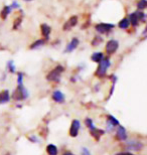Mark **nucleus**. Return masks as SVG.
<instances>
[{
    "instance_id": "obj_1",
    "label": "nucleus",
    "mask_w": 147,
    "mask_h": 155,
    "mask_svg": "<svg viewBox=\"0 0 147 155\" xmlns=\"http://www.w3.org/2000/svg\"><path fill=\"white\" fill-rule=\"evenodd\" d=\"M110 67H111L110 60H109L108 58H104L99 63V66L97 68V71H96V76H98L99 78H104Z\"/></svg>"
},
{
    "instance_id": "obj_2",
    "label": "nucleus",
    "mask_w": 147,
    "mask_h": 155,
    "mask_svg": "<svg viewBox=\"0 0 147 155\" xmlns=\"http://www.w3.org/2000/svg\"><path fill=\"white\" fill-rule=\"evenodd\" d=\"M64 71L65 68L61 66V64H58V66H57L54 70H52L48 73V75L46 76V79L51 81V82H58V81H61L62 74L64 73Z\"/></svg>"
},
{
    "instance_id": "obj_3",
    "label": "nucleus",
    "mask_w": 147,
    "mask_h": 155,
    "mask_svg": "<svg viewBox=\"0 0 147 155\" xmlns=\"http://www.w3.org/2000/svg\"><path fill=\"white\" fill-rule=\"evenodd\" d=\"M28 98V92L22 85H17V89L13 93V99L16 101H22Z\"/></svg>"
},
{
    "instance_id": "obj_4",
    "label": "nucleus",
    "mask_w": 147,
    "mask_h": 155,
    "mask_svg": "<svg viewBox=\"0 0 147 155\" xmlns=\"http://www.w3.org/2000/svg\"><path fill=\"white\" fill-rule=\"evenodd\" d=\"M115 27L114 24L111 23H98L95 25V29L97 32L101 33V35H106L109 33Z\"/></svg>"
},
{
    "instance_id": "obj_5",
    "label": "nucleus",
    "mask_w": 147,
    "mask_h": 155,
    "mask_svg": "<svg viewBox=\"0 0 147 155\" xmlns=\"http://www.w3.org/2000/svg\"><path fill=\"white\" fill-rule=\"evenodd\" d=\"M143 146L144 145H143L142 142L137 140H130L125 143V148L127 150H131V151H140L142 150Z\"/></svg>"
},
{
    "instance_id": "obj_6",
    "label": "nucleus",
    "mask_w": 147,
    "mask_h": 155,
    "mask_svg": "<svg viewBox=\"0 0 147 155\" xmlns=\"http://www.w3.org/2000/svg\"><path fill=\"white\" fill-rule=\"evenodd\" d=\"M118 48H119V42L116 39L108 40L107 43H106V46H105L106 52H107L108 54H113L114 52L117 51Z\"/></svg>"
},
{
    "instance_id": "obj_7",
    "label": "nucleus",
    "mask_w": 147,
    "mask_h": 155,
    "mask_svg": "<svg viewBox=\"0 0 147 155\" xmlns=\"http://www.w3.org/2000/svg\"><path fill=\"white\" fill-rule=\"evenodd\" d=\"M80 128H81V122L77 119L74 120L73 122H72V125H71V128H70L71 137H77V136L79 135Z\"/></svg>"
},
{
    "instance_id": "obj_8",
    "label": "nucleus",
    "mask_w": 147,
    "mask_h": 155,
    "mask_svg": "<svg viewBox=\"0 0 147 155\" xmlns=\"http://www.w3.org/2000/svg\"><path fill=\"white\" fill-rule=\"evenodd\" d=\"M117 131H116V139L118 141H126L127 140V132H126V129L124 128L123 126H117Z\"/></svg>"
},
{
    "instance_id": "obj_9",
    "label": "nucleus",
    "mask_w": 147,
    "mask_h": 155,
    "mask_svg": "<svg viewBox=\"0 0 147 155\" xmlns=\"http://www.w3.org/2000/svg\"><path fill=\"white\" fill-rule=\"evenodd\" d=\"M80 45V40L79 38H74L73 39L71 40L70 42L68 43L67 46H65V52H72V51H74L75 49H76L78 46H79Z\"/></svg>"
},
{
    "instance_id": "obj_10",
    "label": "nucleus",
    "mask_w": 147,
    "mask_h": 155,
    "mask_svg": "<svg viewBox=\"0 0 147 155\" xmlns=\"http://www.w3.org/2000/svg\"><path fill=\"white\" fill-rule=\"evenodd\" d=\"M77 24H78V16L74 15V16L68 18V20L64 24L62 28H64V30H71L74 26H76Z\"/></svg>"
},
{
    "instance_id": "obj_11",
    "label": "nucleus",
    "mask_w": 147,
    "mask_h": 155,
    "mask_svg": "<svg viewBox=\"0 0 147 155\" xmlns=\"http://www.w3.org/2000/svg\"><path fill=\"white\" fill-rule=\"evenodd\" d=\"M52 98L55 103H59V104H62L65 100L64 93H62V91H58V90H57V91H55L54 93H52Z\"/></svg>"
},
{
    "instance_id": "obj_12",
    "label": "nucleus",
    "mask_w": 147,
    "mask_h": 155,
    "mask_svg": "<svg viewBox=\"0 0 147 155\" xmlns=\"http://www.w3.org/2000/svg\"><path fill=\"white\" fill-rule=\"evenodd\" d=\"M40 29H42V35H43V38H45V39H48L49 35H51V32H52L51 26L48 25V24H45V23H43L40 25Z\"/></svg>"
},
{
    "instance_id": "obj_13",
    "label": "nucleus",
    "mask_w": 147,
    "mask_h": 155,
    "mask_svg": "<svg viewBox=\"0 0 147 155\" xmlns=\"http://www.w3.org/2000/svg\"><path fill=\"white\" fill-rule=\"evenodd\" d=\"M90 133H91V135H92L93 137L96 139V140H100V138H101V136H102V135H104L105 131H104V130L98 129V128H97V127H95V128H94V129L90 130Z\"/></svg>"
},
{
    "instance_id": "obj_14",
    "label": "nucleus",
    "mask_w": 147,
    "mask_h": 155,
    "mask_svg": "<svg viewBox=\"0 0 147 155\" xmlns=\"http://www.w3.org/2000/svg\"><path fill=\"white\" fill-rule=\"evenodd\" d=\"M128 19H129V22H130L131 25L134 26V27H136L139 24V18H138V16H137L136 12H132V13H130Z\"/></svg>"
},
{
    "instance_id": "obj_15",
    "label": "nucleus",
    "mask_w": 147,
    "mask_h": 155,
    "mask_svg": "<svg viewBox=\"0 0 147 155\" xmlns=\"http://www.w3.org/2000/svg\"><path fill=\"white\" fill-rule=\"evenodd\" d=\"M10 100V94L8 90H4L3 92L0 93V104H5Z\"/></svg>"
},
{
    "instance_id": "obj_16",
    "label": "nucleus",
    "mask_w": 147,
    "mask_h": 155,
    "mask_svg": "<svg viewBox=\"0 0 147 155\" xmlns=\"http://www.w3.org/2000/svg\"><path fill=\"white\" fill-rule=\"evenodd\" d=\"M91 58H92V61H94V63L99 64L100 61H101L103 60V58H104V54H103V52L96 51V52H94V54H92V57H91Z\"/></svg>"
},
{
    "instance_id": "obj_17",
    "label": "nucleus",
    "mask_w": 147,
    "mask_h": 155,
    "mask_svg": "<svg viewBox=\"0 0 147 155\" xmlns=\"http://www.w3.org/2000/svg\"><path fill=\"white\" fill-rule=\"evenodd\" d=\"M11 11H12L11 5H5L4 7H3L2 10H1V14H0V15H1V17L3 18V19H6L8 15L11 13Z\"/></svg>"
},
{
    "instance_id": "obj_18",
    "label": "nucleus",
    "mask_w": 147,
    "mask_h": 155,
    "mask_svg": "<svg viewBox=\"0 0 147 155\" xmlns=\"http://www.w3.org/2000/svg\"><path fill=\"white\" fill-rule=\"evenodd\" d=\"M46 152L48 153V155H58V147L54 144H48L46 146Z\"/></svg>"
},
{
    "instance_id": "obj_19",
    "label": "nucleus",
    "mask_w": 147,
    "mask_h": 155,
    "mask_svg": "<svg viewBox=\"0 0 147 155\" xmlns=\"http://www.w3.org/2000/svg\"><path fill=\"white\" fill-rule=\"evenodd\" d=\"M45 39H37L35 40L34 42L31 43V45H30V49H36V48H42V46L45 45Z\"/></svg>"
},
{
    "instance_id": "obj_20",
    "label": "nucleus",
    "mask_w": 147,
    "mask_h": 155,
    "mask_svg": "<svg viewBox=\"0 0 147 155\" xmlns=\"http://www.w3.org/2000/svg\"><path fill=\"white\" fill-rule=\"evenodd\" d=\"M118 26L120 29H127L128 27L130 26V22H129V19L128 18H123V19H121L120 21H119L118 23Z\"/></svg>"
},
{
    "instance_id": "obj_21",
    "label": "nucleus",
    "mask_w": 147,
    "mask_h": 155,
    "mask_svg": "<svg viewBox=\"0 0 147 155\" xmlns=\"http://www.w3.org/2000/svg\"><path fill=\"white\" fill-rule=\"evenodd\" d=\"M107 123H109L110 125H112L115 128V127H117L120 125V123H119V121L115 118L114 116L112 115H108L107 116Z\"/></svg>"
},
{
    "instance_id": "obj_22",
    "label": "nucleus",
    "mask_w": 147,
    "mask_h": 155,
    "mask_svg": "<svg viewBox=\"0 0 147 155\" xmlns=\"http://www.w3.org/2000/svg\"><path fill=\"white\" fill-rule=\"evenodd\" d=\"M7 70L11 74H14L15 72H16V67H15L13 61H9L8 63H7Z\"/></svg>"
},
{
    "instance_id": "obj_23",
    "label": "nucleus",
    "mask_w": 147,
    "mask_h": 155,
    "mask_svg": "<svg viewBox=\"0 0 147 155\" xmlns=\"http://www.w3.org/2000/svg\"><path fill=\"white\" fill-rule=\"evenodd\" d=\"M146 7H147V0H139L137 2V8L139 10H144Z\"/></svg>"
},
{
    "instance_id": "obj_24",
    "label": "nucleus",
    "mask_w": 147,
    "mask_h": 155,
    "mask_svg": "<svg viewBox=\"0 0 147 155\" xmlns=\"http://www.w3.org/2000/svg\"><path fill=\"white\" fill-rule=\"evenodd\" d=\"M85 124H86V126L88 127L89 130H92L95 128V125H94V122H93V120L91 119V118H87L86 121H85Z\"/></svg>"
},
{
    "instance_id": "obj_25",
    "label": "nucleus",
    "mask_w": 147,
    "mask_h": 155,
    "mask_svg": "<svg viewBox=\"0 0 147 155\" xmlns=\"http://www.w3.org/2000/svg\"><path fill=\"white\" fill-rule=\"evenodd\" d=\"M102 41H103V38L101 36H95L94 39L92 40V45H93V46H98Z\"/></svg>"
},
{
    "instance_id": "obj_26",
    "label": "nucleus",
    "mask_w": 147,
    "mask_h": 155,
    "mask_svg": "<svg viewBox=\"0 0 147 155\" xmlns=\"http://www.w3.org/2000/svg\"><path fill=\"white\" fill-rule=\"evenodd\" d=\"M136 13H137V16H138V18H139V21H143V22H144L145 19H146V14L144 13V12L136 11Z\"/></svg>"
},
{
    "instance_id": "obj_27",
    "label": "nucleus",
    "mask_w": 147,
    "mask_h": 155,
    "mask_svg": "<svg viewBox=\"0 0 147 155\" xmlns=\"http://www.w3.org/2000/svg\"><path fill=\"white\" fill-rule=\"evenodd\" d=\"M23 84V74L18 73L17 75V85H22Z\"/></svg>"
},
{
    "instance_id": "obj_28",
    "label": "nucleus",
    "mask_w": 147,
    "mask_h": 155,
    "mask_svg": "<svg viewBox=\"0 0 147 155\" xmlns=\"http://www.w3.org/2000/svg\"><path fill=\"white\" fill-rule=\"evenodd\" d=\"M21 20H22V18H21V17H18L17 19L15 20L14 25H13V28H14V29H17L18 27H19V25L21 24Z\"/></svg>"
},
{
    "instance_id": "obj_29",
    "label": "nucleus",
    "mask_w": 147,
    "mask_h": 155,
    "mask_svg": "<svg viewBox=\"0 0 147 155\" xmlns=\"http://www.w3.org/2000/svg\"><path fill=\"white\" fill-rule=\"evenodd\" d=\"M81 155H91V152L87 147H83L81 149Z\"/></svg>"
},
{
    "instance_id": "obj_30",
    "label": "nucleus",
    "mask_w": 147,
    "mask_h": 155,
    "mask_svg": "<svg viewBox=\"0 0 147 155\" xmlns=\"http://www.w3.org/2000/svg\"><path fill=\"white\" fill-rule=\"evenodd\" d=\"M10 5H11L12 9H17V8H19V4H18V2H16V1H13Z\"/></svg>"
},
{
    "instance_id": "obj_31",
    "label": "nucleus",
    "mask_w": 147,
    "mask_h": 155,
    "mask_svg": "<svg viewBox=\"0 0 147 155\" xmlns=\"http://www.w3.org/2000/svg\"><path fill=\"white\" fill-rule=\"evenodd\" d=\"M115 155H134L133 153H131L130 151H125V152H119Z\"/></svg>"
},
{
    "instance_id": "obj_32",
    "label": "nucleus",
    "mask_w": 147,
    "mask_h": 155,
    "mask_svg": "<svg viewBox=\"0 0 147 155\" xmlns=\"http://www.w3.org/2000/svg\"><path fill=\"white\" fill-rule=\"evenodd\" d=\"M29 140L32 141L33 143H34V142H35V143H38V139H37L35 136H31V137H29Z\"/></svg>"
},
{
    "instance_id": "obj_33",
    "label": "nucleus",
    "mask_w": 147,
    "mask_h": 155,
    "mask_svg": "<svg viewBox=\"0 0 147 155\" xmlns=\"http://www.w3.org/2000/svg\"><path fill=\"white\" fill-rule=\"evenodd\" d=\"M62 155H76V154H74V153H72L70 152V151H67V152H65Z\"/></svg>"
},
{
    "instance_id": "obj_34",
    "label": "nucleus",
    "mask_w": 147,
    "mask_h": 155,
    "mask_svg": "<svg viewBox=\"0 0 147 155\" xmlns=\"http://www.w3.org/2000/svg\"><path fill=\"white\" fill-rule=\"evenodd\" d=\"M24 1H31V0H24Z\"/></svg>"
}]
</instances>
